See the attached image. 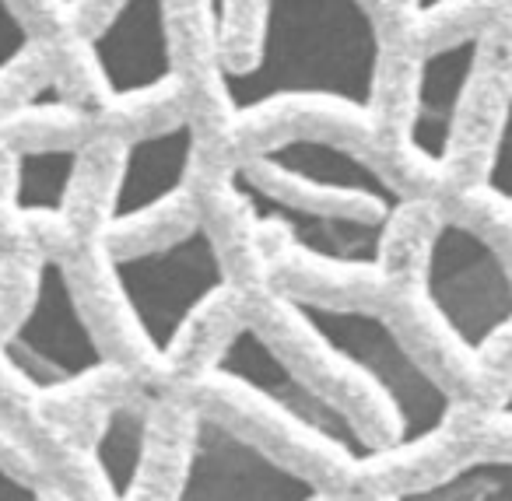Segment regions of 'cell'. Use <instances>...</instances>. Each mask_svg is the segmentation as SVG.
I'll return each instance as SVG.
<instances>
[{
    "label": "cell",
    "instance_id": "9",
    "mask_svg": "<svg viewBox=\"0 0 512 501\" xmlns=\"http://www.w3.org/2000/svg\"><path fill=\"white\" fill-rule=\"evenodd\" d=\"M85 60L109 106L148 102L179 85L172 0H113L88 32Z\"/></svg>",
    "mask_w": 512,
    "mask_h": 501
},
{
    "label": "cell",
    "instance_id": "2",
    "mask_svg": "<svg viewBox=\"0 0 512 501\" xmlns=\"http://www.w3.org/2000/svg\"><path fill=\"white\" fill-rule=\"evenodd\" d=\"M386 39L365 0H256L246 60L214 53V92L232 123L313 106L369 123L383 95Z\"/></svg>",
    "mask_w": 512,
    "mask_h": 501
},
{
    "label": "cell",
    "instance_id": "12",
    "mask_svg": "<svg viewBox=\"0 0 512 501\" xmlns=\"http://www.w3.org/2000/svg\"><path fill=\"white\" fill-rule=\"evenodd\" d=\"M85 144H22L8 158V204L22 221H60L78 190Z\"/></svg>",
    "mask_w": 512,
    "mask_h": 501
},
{
    "label": "cell",
    "instance_id": "16",
    "mask_svg": "<svg viewBox=\"0 0 512 501\" xmlns=\"http://www.w3.org/2000/svg\"><path fill=\"white\" fill-rule=\"evenodd\" d=\"M32 53V29L15 8V0H0V78H8Z\"/></svg>",
    "mask_w": 512,
    "mask_h": 501
},
{
    "label": "cell",
    "instance_id": "21",
    "mask_svg": "<svg viewBox=\"0 0 512 501\" xmlns=\"http://www.w3.org/2000/svg\"><path fill=\"white\" fill-rule=\"evenodd\" d=\"M50 4H53L57 11H64V15H71V11H78L81 4H85V0H50Z\"/></svg>",
    "mask_w": 512,
    "mask_h": 501
},
{
    "label": "cell",
    "instance_id": "20",
    "mask_svg": "<svg viewBox=\"0 0 512 501\" xmlns=\"http://www.w3.org/2000/svg\"><path fill=\"white\" fill-rule=\"evenodd\" d=\"M491 421L512 428V379L505 382V389L498 393V400L491 403Z\"/></svg>",
    "mask_w": 512,
    "mask_h": 501
},
{
    "label": "cell",
    "instance_id": "15",
    "mask_svg": "<svg viewBox=\"0 0 512 501\" xmlns=\"http://www.w3.org/2000/svg\"><path fill=\"white\" fill-rule=\"evenodd\" d=\"M481 193L495 204L512 207V85L502 102L495 130H491V144L481 169Z\"/></svg>",
    "mask_w": 512,
    "mask_h": 501
},
{
    "label": "cell",
    "instance_id": "4",
    "mask_svg": "<svg viewBox=\"0 0 512 501\" xmlns=\"http://www.w3.org/2000/svg\"><path fill=\"white\" fill-rule=\"evenodd\" d=\"M106 281L151 361L172 365L193 326L225 298L228 263L204 218L151 246L106 256Z\"/></svg>",
    "mask_w": 512,
    "mask_h": 501
},
{
    "label": "cell",
    "instance_id": "3",
    "mask_svg": "<svg viewBox=\"0 0 512 501\" xmlns=\"http://www.w3.org/2000/svg\"><path fill=\"white\" fill-rule=\"evenodd\" d=\"M278 302L383 407L393 452H418L453 424L449 386L376 309L281 288Z\"/></svg>",
    "mask_w": 512,
    "mask_h": 501
},
{
    "label": "cell",
    "instance_id": "11",
    "mask_svg": "<svg viewBox=\"0 0 512 501\" xmlns=\"http://www.w3.org/2000/svg\"><path fill=\"white\" fill-rule=\"evenodd\" d=\"M197 151V123L186 116L127 137L116 155L113 183H109L106 211H102V232H137L148 221L162 218L169 207H176L179 197L190 190Z\"/></svg>",
    "mask_w": 512,
    "mask_h": 501
},
{
    "label": "cell",
    "instance_id": "5",
    "mask_svg": "<svg viewBox=\"0 0 512 501\" xmlns=\"http://www.w3.org/2000/svg\"><path fill=\"white\" fill-rule=\"evenodd\" d=\"M418 291L432 323L467 361H484L512 330V270L470 221H435L421 249Z\"/></svg>",
    "mask_w": 512,
    "mask_h": 501
},
{
    "label": "cell",
    "instance_id": "14",
    "mask_svg": "<svg viewBox=\"0 0 512 501\" xmlns=\"http://www.w3.org/2000/svg\"><path fill=\"white\" fill-rule=\"evenodd\" d=\"M390 501H512V456H470L418 484L397 487Z\"/></svg>",
    "mask_w": 512,
    "mask_h": 501
},
{
    "label": "cell",
    "instance_id": "7",
    "mask_svg": "<svg viewBox=\"0 0 512 501\" xmlns=\"http://www.w3.org/2000/svg\"><path fill=\"white\" fill-rule=\"evenodd\" d=\"M0 365L32 396H64L109 368L106 347L60 256H43L32 270L29 302L0 333Z\"/></svg>",
    "mask_w": 512,
    "mask_h": 501
},
{
    "label": "cell",
    "instance_id": "10",
    "mask_svg": "<svg viewBox=\"0 0 512 501\" xmlns=\"http://www.w3.org/2000/svg\"><path fill=\"white\" fill-rule=\"evenodd\" d=\"M488 32L463 29L428 46L414 64L411 99L404 116V148L425 172H446L460 144L474 81L484 60Z\"/></svg>",
    "mask_w": 512,
    "mask_h": 501
},
{
    "label": "cell",
    "instance_id": "6",
    "mask_svg": "<svg viewBox=\"0 0 512 501\" xmlns=\"http://www.w3.org/2000/svg\"><path fill=\"white\" fill-rule=\"evenodd\" d=\"M211 375L256 400L274 421L330 452L344 466H369L379 456L358 417L334 393L309 379L256 323H235L211 358Z\"/></svg>",
    "mask_w": 512,
    "mask_h": 501
},
{
    "label": "cell",
    "instance_id": "13",
    "mask_svg": "<svg viewBox=\"0 0 512 501\" xmlns=\"http://www.w3.org/2000/svg\"><path fill=\"white\" fill-rule=\"evenodd\" d=\"M88 456L109 501H134L151 459V417L134 403H109L95 424Z\"/></svg>",
    "mask_w": 512,
    "mask_h": 501
},
{
    "label": "cell",
    "instance_id": "17",
    "mask_svg": "<svg viewBox=\"0 0 512 501\" xmlns=\"http://www.w3.org/2000/svg\"><path fill=\"white\" fill-rule=\"evenodd\" d=\"M200 15H204V32L211 46L221 53V43L232 36L235 15H239V0H200Z\"/></svg>",
    "mask_w": 512,
    "mask_h": 501
},
{
    "label": "cell",
    "instance_id": "1",
    "mask_svg": "<svg viewBox=\"0 0 512 501\" xmlns=\"http://www.w3.org/2000/svg\"><path fill=\"white\" fill-rule=\"evenodd\" d=\"M225 186L260 232L334 277H379L411 193L372 158L316 130H292L228 165Z\"/></svg>",
    "mask_w": 512,
    "mask_h": 501
},
{
    "label": "cell",
    "instance_id": "8",
    "mask_svg": "<svg viewBox=\"0 0 512 501\" xmlns=\"http://www.w3.org/2000/svg\"><path fill=\"white\" fill-rule=\"evenodd\" d=\"M172 501H323V487L218 414H193Z\"/></svg>",
    "mask_w": 512,
    "mask_h": 501
},
{
    "label": "cell",
    "instance_id": "18",
    "mask_svg": "<svg viewBox=\"0 0 512 501\" xmlns=\"http://www.w3.org/2000/svg\"><path fill=\"white\" fill-rule=\"evenodd\" d=\"M0 501H43L39 487L0 459Z\"/></svg>",
    "mask_w": 512,
    "mask_h": 501
},
{
    "label": "cell",
    "instance_id": "19",
    "mask_svg": "<svg viewBox=\"0 0 512 501\" xmlns=\"http://www.w3.org/2000/svg\"><path fill=\"white\" fill-rule=\"evenodd\" d=\"M463 4H470V0H407V18L414 25H432Z\"/></svg>",
    "mask_w": 512,
    "mask_h": 501
}]
</instances>
